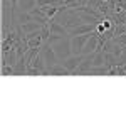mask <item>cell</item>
Returning <instances> with one entry per match:
<instances>
[{
    "instance_id": "cell-13",
    "label": "cell",
    "mask_w": 126,
    "mask_h": 126,
    "mask_svg": "<svg viewBox=\"0 0 126 126\" xmlns=\"http://www.w3.org/2000/svg\"><path fill=\"white\" fill-rule=\"evenodd\" d=\"M108 71L109 67L108 66H101V67H91L87 76H108Z\"/></svg>"
},
{
    "instance_id": "cell-8",
    "label": "cell",
    "mask_w": 126,
    "mask_h": 126,
    "mask_svg": "<svg viewBox=\"0 0 126 126\" xmlns=\"http://www.w3.org/2000/svg\"><path fill=\"white\" fill-rule=\"evenodd\" d=\"M49 29H50V34H61V35H67L69 30L66 25H61L56 19H50L49 22Z\"/></svg>"
},
{
    "instance_id": "cell-18",
    "label": "cell",
    "mask_w": 126,
    "mask_h": 126,
    "mask_svg": "<svg viewBox=\"0 0 126 126\" xmlns=\"http://www.w3.org/2000/svg\"><path fill=\"white\" fill-rule=\"evenodd\" d=\"M113 42H116V44H119L121 47H125V46H126V34H121V35L113 37Z\"/></svg>"
},
{
    "instance_id": "cell-10",
    "label": "cell",
    "mask_w": 126,
    "mask_h": 126,
    "mask_svg": "<svg viewBox=\"0 0 126 126\" xmlns=\"http://www.w3.org/2000/svg\"><path fill=\"white\" fill-rule=\"evenodd\" d=\"M44 27V24H40V22H35V20H30L27 24H22L20 25V29L24 34H30V32H34V30H40Z\"/></svg>"
},
{
    "instance_id": "cell-19",
    "label": "cell",
    "mask_w": 126,
    "mask_h": 126,
    "mask_svg": "<svg viewBox=\"0 0 126 126\" xmlns=\"http://www.w3.org/2000/svg\"><path fill=\"white\" fill-rule=\"evenodd\" d=\"M10 3H12V7H14V9L17 7V0H10Z\"/></svg>"
},
{
    "instance_id": "cell-12",
    "label": "cell",
    "mask_w": 126,
    "mask_h": 126,
    "mask_svg": "<svg viewBox=\"0 0 126 126\" xmlns=\"http://www.w3.org/2000/svg\"><path fill=\"white\" fill-rule=\"evenodd\" d=\"M40 9L44 10V14L47 15L49 19H54L59 12H61V5H44V7H40Z\"/></svg>"
},
{
    "instance_id": "cell-1",
    "label": "cell",
    "mask_w": 126,
    "mask_h": 126,
    "mask_svg": "<svg viewBox=\"0 0 126 126\" xmlns=\"http://www.w3.org/2000/svg\"><path fill=\"white\" fill-rule=\"evenodd\" d=\"M40 54L44 56V59H46L47 67H52V66L59 64V57H57V54H56V50H54V47H52V44L44 42V46L40 47Z\"/></svg>"
},
{
    "instance_id": "cell-14",
    "label": "cell",
    "mask_w": 126,
    "mask_h": 126,
    "mask_svg": "<svg viewBox=\"0 0 126 126\" xmlns=\"http://www.w3.org/2000/svg\"><path fill=\"white\" fill-rule=\"evenodd\" d=\"M32 20V15H30V12L29 10H24L22 14L19 15V22H20V25L22 24H27V22H30Z\"/></svg>"
},
{
    "instance_id": "cell-11",
    "label": "cell",
    "mask_w": 126,
    "mask_h": 126,
    "mask_svg": "<svg viewBox=\"0 0 126 126\" xmlns=\"http://www.w3.org/2000/svg\"><path fill=\"white\" fill-rule=\"evenodd\" d=\"M14 76H27V64L24 62L22 57H20L19 62L14 66Z\"/></svg>"
},
{
    "instance_id": "cell-20",
    "label": "cell",
    "mask_w": 126,
    "mask_h": 126,
    "mask_svg": "<svg viewBox=\"0 0 126 126\" xmlns=\"http://www.w3.org/2000/svg\"><path fill=\"white\" fill-rule=\"evenodd\" d=\"M123 54H126V46H125V47H123Z\"/></svg>"
},
{
    "instance_id": "cell-6",
    "label": "cell",
    "mask_w": 126,
    "mask_h": 126,
    "mask_svg": "<svg viewBox=\"0 0 126 126\" xmlns=\"http://www.w3.org/2000/svg\"><path fill=\"white\" fill-rule=\"evenodd\" d=\"M29 12H30V15H32V20H35V22H40V24H44V25L50 22V19L44 14V10L40 9L39 5H35V7H34V9H30Z\"/></svg>"
},
{
    "instance_id": "cell-9",
    "label": "cell",
    "mask_w": 126,
    "mask_h": 126,
    "mask_svg": "<svg viewBox=\"0 0 126 126\" xmlns=\"http://www.w3.org/2000/svg\"><path fill=\"white\" fill-rule=\"evenodd\" d=\"M49 74L50 76H72V72L64 64H56V66L49 67Z\"/></svg>"
},
{
    "instance_id": "cell-3",
    "label": "cell",
    "mask_w": 126,
    "mask_h": 126,
    "mask_svg": "<svg viewBox=\"0 0 126 126\" xmlns=\"http://www.w3.org/2000/svg\"><path fill=\"white\" fill-rule=\"evenodd\" d=\"M93 34V32H91ZM91 34H82V35H72L71 37V49L72 54H82V49L86 46L87 39L91 37Z\"/></svg>"
},
{
    "instance_id": "cell-5",
    "label": "cell",
    "mask_w": 126,
    "mask_h": 126,
    "mask_svg": "<svg viewBox=\"0 0 126 126\" xmlns=\"http://www.w3.org/2000/svg\"><path fill=\"white\" fill-rule=\"evenodd\" d=\"M97 47H99V34L94 30V32L91 34V37L87 39L86 46H84V49H82V54H84V56H86V54H91V52L97 50Z\"/></svg>"
},
{
    "instance_id": "cell-15",
    "label": "cell",
    "mask_w": 126,
    "mask_h": 126,
    "mask_svg": "<svg viewBox=\"0 0 126 126\" xmlns=\"http://www.w3.org/2000/svg\"><path fill=\"white\" fill-rule=\"evenodd\" d=\"M64 37H66V35H61V34H50L46 42H49V44H57V42H61Z\"/></svg>"
},
{
    "instance_id": "cell-16",
    "label": "cell",
    "mask_w": 126,
    "mask_h": 126,
    "mask_svg": "<svg viewBox=\"0 0 126 126\" xmlns=\"http://www.w3.org/2000/svg\"><path fill=\"white\" fill-rule=\"evenodd\" d=\"M2 76H3V78H9V76H14V66H9V64L2 66Z\"/></svg>"
},
{
    "instance_id": "cell-2",
    "label": "cell",
    "mask_w": 126,
    "mask_h": 126,
    "mask_svg": "<svg viewBox=\"0 0 126 126\" xmlns=\"http://www.w3.org/2000/svg\"><path fill=\"white\" fill-rule=\"evenodd\" d=\"M52 47H54V50H56V54H57L59 59H64L69 57L71 54H72V49H71V39H62L61 42H57V44H52Z\"/></svg>"
},
{
    "instance_id": "cell-7",
    "label": "cell",
    "mask_w": 126,
    "mask_h": 126,
    "mask_svg": "<svg viewBox=\"0 0 126 126\" xmlns=\"http://www.w3.org/2000/svg\"><path fill=\"white\" fill-rule=\"evenodd\" d=\"M94 30H96V24H81L78 27L71 29L69 34H71V35H82V34H91V32H94Z\"/></svg>"
},
{
    "instance_id": "cell-4",
    "label": "cell",
    "mask_w": 126,
    "mask_h": 126,
    "mask_svg": "<svg viewBox=\"0 0 126 126\" xmlns=\"http://www.w3.org/2000/svg\"><path fill=\"white\" fill-rule=\"evenodd\" d=\"M84 57H86L84 54H71L69 57H66L64 61H62V64H64L71 72H74V71L79 67V64L84 61Z\"/></svg>"
},
{
    "instance_id": "cell-17",
    "label": "cell",
    "mask_w": 126,
    "mask_h": 126,
    "mask_svg": "<svg viewBox=\"0 0 126 126\" xmlns=\"http://www.w3.org/2000/svg\"><path fill=\"white\" fill-rule=\"evenodd\" d=\"M35 5H37V2H35V0H22V9H25V10L34 9Z\"/></svg>"
}]
</instances>
